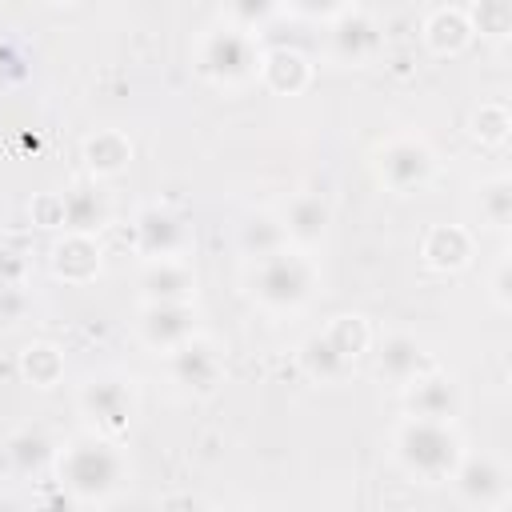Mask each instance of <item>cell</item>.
Wrapping results in <instances>:
<instances>
[{
    "mask_svg": "<svg viewBox=\"0 0 512 512\" xmlns=\"http://www.w3.org/2000/svg\"><path fill=\"white\" fill-rule=\"evenodd\" d=\"M400 460L416 472V476H428V480H440V476H452L456 460H460V444L456 436L444 428V420H428V416H416L400 428Z\"/></svg>",
    "mask_w": 512,
    "mask_h": 512,
    "instance_id": "1",
    "label": "cell"
},
{
    "mask_svg": "<svg viewBox=\"0 0 512 512\" xmlns=\"http://www.w3.org/2000/svg\"><path fill=\"white\" fill-rule=\"evenodd\" d=\"M252 288L268 308H296L312 288V268H308V260L276 248V252L260 256Z\"/></svg>",
    "mask_w": 512,
    "mask_h": 512,
    "instance_id": "2",
    "label": "cell"
},
{
    "mask_svg": "<svg viewBox=\"0 0 512 512\" xmlns=\"http://www.w3.org/2000/svg\"><path fill=\"white\" fill-rule=\"evenodd\" d=\"M60 472H64V480H68L76 492L100 496V492H108V488L116 484L120 460H116L112 448H104V444H96V440H84V444H72V452L60 460Z\"/></svg>",
    "mask_w": 512,
    "mask_h": 512,
    "instance_id": "3",
    "label": "cell"
},
{
    "mask_svg": "<svg viewBox=\"0 0 512 512\" xmlns=\"http://www.w3.org/2000/svg\"><path fill=\"white\" fill-rule=\"evenodd\" d=\"M432 176V152L420 144V140H392L384 152H380V180L396 192H412L420 188L424 180Z\"/></svg>",
    "mask_w": 512,
    "mask_h": 512,
    "instance_id": "4",
    "label": "cell"
},
{
    "mask_svg": "<svg viewBox=\"0 0 512 512\" xmlns=\"http://www.w3.org/2000/svg\"><path fill=\"white\" fill-rule=\"evenodd\" d=\"M256 68V48L244 32H212L204 40V72L216 80H244Z\"/></svg>",
    "mask_w": 512,
    "mask_h": 512,
    "instance_id": "5",
    "label": "cell"
},
{
    "mask_svg": "<svg viewBox=\"0 0 512 512\" xmlns=\"http://www.w3.org/2000/svg\"><path fill=\"white\" fill-rule=\"evenodd\" d=\"M192 336V312L180 300H152L144 312V340L156 348H176Z\"/></svg>",
    "mask_w": 512,
    "mask_h": 512,
    "instance_id": "6",
    "label": "cell"
},
{
    "mask_svg": "<svg viewBox=\"0 0 512 512\" xmlns=\"http://www.w3.org/2000/svg\"><path fill=\"white\" fill-rule=\"evenodd\" d=\"M452 476L460 484V496L472 504H496L504 496V472L488 456H468L460 468H452Z\"/></svg>",
    "mask_w": 512,
    "mask_h": 512,
    "instance_id": "7",
    "label": "cell"
},
{
    "mask_svg": "<svg viewBox=\"0 0 512 512\" xmlns=\"http://www.w3.org/2000/svg\"><path fill=\"white\" fill-rule=\"evenodd\" d=\"M172 372H176V380L188 384V388H212V380L220 376V360H216V352H212L208 344L184 340V344H176V352H172Z\"/></svg>",
    "mask_w": 512,
    "mask_h": 512,
    "instance_id": "8",
    "label": "cell"
},
{
    "mask_svg": "<svg viewBox=\"0 0 512 512\" xmlns=\"http://www.w3.org/2000/svg\"><path fill=\"white\" fill-rule=\"evenodd\" d=\"M284 220H288V224H284L288 236H296V240H320L324 228H328V204H324V196L304 192V196H296V200L288 204Z\"/></svg>",
    "mask_w": 512,
    "mask_h": 512,
    "instance_id": "9",
    "label": "cell"
},
{
    "mask_svg": "<svg viewBox=\"0 0 512 512\" xmlns=\"http://www.w3.org/2000/svg\"><path fill=\"white\" fill-rule=\"evenodd\" d=\"M332 44H336V56L340 60H364L376 44H380V36H376V24L368 20V16H344L340 24H336V32H332Z\"/></svg>",
    "mask_w": 512,
    "mask_h": 512,
    "instance_id": "10",
    "label": "cell"
},
{
    "mask_svg": "<svg viewBox=\"0 0 512 512\" xmlns=\"http://www.w3.org/2000/svg\"><path fill=\"white\" fill-rule=\"evenodd\" d=\"M84 404H88V412H92L100 424H108V428H120V424L128 420V408H132L124 384H116V380H92L88 392H84Z\"/></svg>",
    "mask_w": 512,
    "mask_h": 512,
    "instance_id": "11",
    "label": "cell"
},
{
    "mask_svg": "<svg viewBox=\"0 0 512 512\" xmlns=\"http://www.w3.org/2000/svg\"><path fill=\"white\" fill-rule=\"evenodd\" d=\"M136 236H140V248H144L152 260H160V256H172V248L180 244V224H176L168 212L148 208V212L140 216V224H136Z\"/></svg>",
    "mask_w": 512,
    "mask_h": 512,
    "instance_id": "12",
    "label": "cell"
},
{
    "mask_svg": "<svg viewBox=\"0 0 512 512\" xmlns=\"http://www.w3.org/2000/svg\"><path fill=\"white\" fill-rule=\"evenodd\" d=\"M412 408H416V416L448 420V416L456 412V388H452V380H444V376L416 380V388H412Z\"/></svg>",
    "mask_w": 512,
    "mask_h": 512,
    "instance_id": "13",
    "label": "cell"
},
{
    "mask_svg": "<svg viewBox=\"0 0 512 512\" xmlns=\"http://www.w3.org/2000/svg\"><path fill=\"white\" fill-rule=\"evenodd\" d=\"M420 364H424V356H420V344H416L412 336H392V340L384 344V352H380V372H384L388 380H400V384L416 380Z\"/></svg>",
    "mask_w": 512,
    "mask_h": 512,
    "instance_id": "14",
    "label": "cell"
},
{
    "mask_svg": "<svg viewBox=\"0 0 512 512\" xmlns=\"http://www.w3.org/2000/svg\"><path fill=\"white\" fill-rule=\"evenodd\" d=\"M144 288H148L152 300H180V296L192 288V276H188L180 264H172L168 256H160V260L144 272Z\"/></svg>",
    "mask_w": 512,
    "mask_h": 512,
    "instance_id": "15",
    "label": "cell"
},
{
    "mask_svg": "<svg viewBox=\"0 0 512 512\" xmlns=\"http://www.w3.org/2000/svg\"><path fill=\"white\" fill-rule=\"evenodd\" d=\"M424 256H428V264H436V268H456V264H464V260H468V232H460V228H436V232H428Z\"/></svg>",
    "mask_w": 512,
    "mask_h": 512,
    "instance_id": "16",
    "label": "cell"
},
{
    "mask_svg": "<svg viewBox=\"0 0 512 512\" xmlns=\"http://www.w3.org/2000/svg\"><path fill=\"white\" fill-rule=\"evenodd\" d=\"M104 220V204L84 192V188H72L68 196H60V224H72L76 232H88Z\"/></svg>",
    "mask_w": 512,
    "mask_h": 512,
    "instance_id": "17",
    "label": "cell"
},
{
    "mask_svg": "<svg viewBox=\"0 0 512 512\" xmlns=\"http://www.w3.org/2000/svg\"><path fill=\"white\" fill-rule=\"evenodd\" d=\"M128 156H132V148L120 132H100L96 140H88V164L96 172H116L128 164Z\"/></svg>",
    "mask_w": 512,
    "mask_h": 512,
    "instance_id": "18",
    "label": "cell"
},
{
    "mask_svg": "<svg viewBox=\"0 0 512 512\" xmlns=\"http://www.w3.org/2000/svg\"><path fill=\"white\" fill-rule=\"evenodd\" d=\"M304 364L316 372V376H324V380H332V376H340L352 360L328 340V336H316V340H308V348H304Z\"/></svg>",
    "mask_w": 512,
    "mask_h": 512,
    "instance_id": "19",
    "label": "cell"
},
{
    "mask_svg": "<svg viewBox=\"0 0 512 512\" xmlns=\"http://www.w3.org/2000/svg\"><path fill=\"white\" fill-rule=\"evenodd\" d=\"M428 40H432L436 52H452V48H460V44L468 40V24H464V16H460V12H436L432 24H428Z\"/></svg>",
    "mask_w": 512,
    "mask_h": 512,
    "instance_id": "20",
    "label": "cell"
},
{
    "mask_svg": "<svg viewBox=\"0 0 512 512\" xmlns=\"http://www.w3.org/2000/svg\"><path fill=\"white\" fill-rule=\"evenodd\" d=\"M280 240H284V224H276L272 216H256V220H248V228H244V244H248L256 256L276 252Z\"/></svg>",
    "mask_w": 512,
    "mask_h": 512,
    "instance_id": "21",
    "label": "cell"
},
{
    "mask_svg": "<svg viewBox=\"0 0 512 512\" xmlns=\"http://www.w3.org/2000/svg\"><path fill=\"white\" fill-rule=\"evenodd\" d=\"M264 72H268V80H272L276 88L284 84V76H292V84L300 88V84H304V76H308L304 60H300L296 52H272V56H268V64H264Z\"/></svg>",
    "mask_w": 512,
    "mask_h": 512,
    "instance_id": "22",
    "label": "cell"
},
{
    "mask_svg": "<svg viewBox=\"0 0 512 512\" xmlns=\"http://www.w3.org/2000/svg\"><path fill=\"white\" fill-rule=\"evenodd\" d=\"M508 204H512V192H508V184H504V180H496V184H488V188L480 192V212H484L496 228H504V224H508Z\"/></svg>",
    "mask_w": 512,
    "mask_h": 512,
    "instance_id": "23",
    "label": "cell"
},
{
    "mask_svg": "<svg viewBox=\"0 0 512 512\" xmlns=\"http://www.w3.org/2000/svg\"><path fill=\"white\" fill-rule=\"evenodd\" d=\"M476 24L488 36H504L508 32V0H480L476 4Z\"/></svg>",
    "mask_w": 512,
    "mask_h": 512,
    "instance_id": "24",
    "label": "cell"
},
{
    "mask_svg": "<svg viewBox=\"0 0 512 512\" xmlns=\"http://www.w3.org/2000/svg\"><path fill=\"white\" fill-rule=\"evenodd\" d=\"M24 364H28V372L40 380V384H48L56 372H60V356L48 348V344H36V348H28V356H24Z\"/></svg>",
    "mask_w": 512,
    "mask_h": 512,
    "instance_id": "25",
    "label": "cell"
},
{
    "mask_svg": "<svg viewBox=\"0 0 512 512\" xmlns=\"http://www.w3.org/2000/svg\"><path fill=\"white\" fill-rule=\"evenodd\" d=\"M228 8L236 12V20L256 24V20H264V16L276 8V0H228Z\"/></svg>",
    "mask_w": 512,
    "mask_h": 512,
    "instance_id": "26",
    "label": "cell"
},
{
    "mask_svg": "<svg viewBox=\"0 0 512 512\" xmlns=\"http://www.w3.org/2000/svg\"><path fill=\"white\" fill-rule=\"evenodd\" d=\"M24 316V292H16V284L0 288V320L4 324H16Z\"/></svg>",
    "mask_w": 512,
    "mask_h": 512,
    "instance_id": "27",
    "label": "cell"
},
{
    "mask_svg": "<svg viewBox=\"0 0 512 512\" xmlns=\"http://www.w3.org/2000/svg\"><path fill=\"white\" fill-rule=\"evenodd\" d=\"M16 276H20V256H16V248H12V244H4V240H0V288L16 284Z\"/></svg>",
    "mask_w": 512,
    "mask_h": 512,
    "instance_id": "28",
    "label": "cell"
},
{
    "mask_svg": "<svg viewBox=\"0 0 512 512\" xmlns=\"http://www.w3.org/2000/svg\"><path fill=\"white\" fill-rule=\"evenodd\" d=\"M300 12H308V16H328V12H336L340 8V0H292Z\"/></svg>",
    "mask_w": 512,
    "mask_h": 512,
    "instance_id": "29",
    "label": "cell"
}]
</instances>
